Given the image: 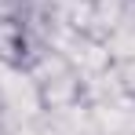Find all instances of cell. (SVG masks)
Segmentation results:
<instances>
[{
  "instance_id": "obj_1",
  "label": "cell",
  "mask_w": 135,
  "mask_h": 135,
  "mask_svg": "<svg viewBox=\"0 0 135 135\" xmlns=\"http://www.w3.org/2000/svg\"><path fill=\"white\" fill-rule=\"evenodd\" d=\"M40 59H44V51L29 29V18H4L0 22V66L15 69V73H33L40 66Z\"/></svg>"
},
{
  "instance_id": "obj_2",
  "label": "cell",
  "mask_w": 135,
  "mask_h": 135,
  "mask_svg": "<svg viewBox=\"0 0 135 135\" xmlns=\"http://www.w3.org/2000/svg\"><path fill=\"white\" fill-rule=\"evenodd\" d=\"M4 18H29V0H0V22Z\"/></svg>"
}]
</instances>
